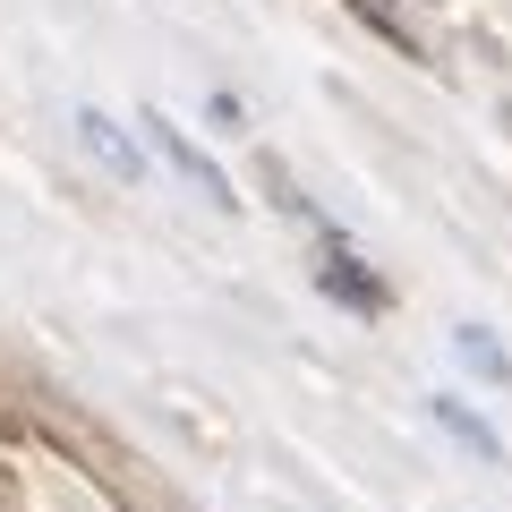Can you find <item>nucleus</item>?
Masks as SVG:
<instances>
[{
	"label": "nucleus",
	"mask_w": 512,
	"mask_h": 512,
	"mask_svg": "<svg viewBox=\"0 0 512 512\" xmlns=\"http://www.w3.org/2000/svg\"><path fill=\"white\" fill-rule=\"evenodd\" d=\"M146 137H154V154H163V163L180 171V180L197 188L205 205H239V188L222 180V163H214L205 146H188V128H180V120H163V111H146Z\"/></svg>",
	"instance_id": "1"
},
{
	"label": "nucleus",
	"mask_w": 512,
	"mask_h": 512,
	"mask_svg": "<svg viewBox=\"0 0 512 512\" xmlns=\"http://www.w3.org/2000/svg\"><path fill=\"white\" fill-rule=\"evenodd\" d=\"M316 282H325V299H342L350 316H384V299H393V291L359 265V248H350V239H325V248H316Z\"/></svg>",
	"instance_id": "2"
},
{
	"label": "nucleus",
	"mask_w": 512,
	"mask_h": 512,
	"mask_svg": "<svg viewBox=\"0 0 512 512\" xmlns=\"http://www.w3.org/2000/svg\"><path fill=\"white\" fill-rule=\"evenodd\" d=\"M77 146H86L111 180H146V154H137V137H128L111 111H77Z\"/></svg>",
	"instance_id": "3"
},
{
	"label": "nucleus",
	"mask_w": 512,
	"mask_h": 512,
	"mask_svg": "<svg viewBox=\"0 0 512 512\" xmlns=\"http://www.w3.org/2000/svg\"><path fill=\"white\" fill-rule=\"evenodd\" d=\"M427 410H436V427H444V436H453V444H461L470 461H487V470H504V436H495V427L478 419L470 402H453V393H436Z\"/></svg>",
	"instance_id": "4"
},
{
	"label": "nucleus",
	"mask_w": 512,
	"mask_h": 512,
	"mask_svg": "<svg viewBox=\"0 0 512 512\" xmlns=\"http://www.w3.org/2000/svg\"><path fill=\"white\" fill-rule=\"evenodd\" d=\"M453 350H461V367H470L478 384H495V393L512 384V359H504V342H495L487 325H453Z\"/></svg>",
	"instance_id": "5"
},
{
	"label": "nucleus",
	"mask_w": 512,
	"mask_h": 512,
	"mask_svg": "<svg viewBox=\"0 0 512 512\" xmlns=\"http://www.w3.org/2000/svg\"><path fill=\"white\" fill-rule=\"evenodd\" d=\"M350 9H359V18H367V26H376V35H384V43H393V52H419V43H410V26H402V18H393V9H384V0H350Z\"/></svg>",
	"instance_id": "6"
}]
</instances>
